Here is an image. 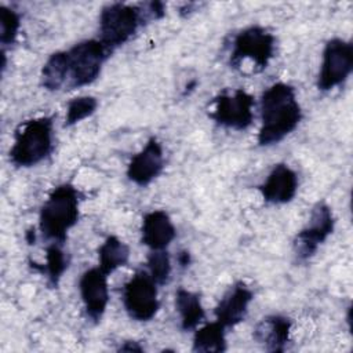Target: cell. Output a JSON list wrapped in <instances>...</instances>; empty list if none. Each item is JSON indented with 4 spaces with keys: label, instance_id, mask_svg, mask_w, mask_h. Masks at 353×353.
I'll return each mask as SVG.
<instances>
[{
    "label": "cell",
    "instance_id": "obj_1",
    "mask_svg": "<svg viewBox=\"0 0 353 353\" xmlns=\"http://www.w3.org/2000/svg\"><path fill=\"white\" fill-rule=\"evenodd\" d=\"M302 120V108L295 88L288 83H274L261 97V127L258 145L272 146L290 135Z\"/></svg>",
    "mask_w": 353,
    "mask_h": 353
},
{
    "label": "cell",
    "instance_id": "obj_2",
    "mask_svg": "<svg viewBox=\"0 0 353 353\" xmlns=\"http://www.w3.org/2000/svg\"><path fill=\"white\" fill-rule=\"evenodd\" d=\"M165 15V6L161 1L141 4L112 3L105 6L99 14L98 40L113 52L139 30L141 26L161 19Z\"/></svg>",
    "mask_w": 353,
    "mask_h": 353
},
{
    "label": "cell",
    "instance_id": "obj_3",
    "mask_svg": "<svg viewBox=\"0 0 353 353\" xmlns=\"http://www.w3.org/2000/svg\"><path fill=\"white\" fill-rule=\"evenodd\" d=\"M81 194L72 183L58 185L43 203L39 214V230L44 240L65 244L69 230L80 218Z\"/></svg>",
    "mask_w": 353,
    "mask_h": 353
},
{
    "label": "cell",
    "instance_id": "obj_4",
    "mask_svg": "<svg viewBox=\"0 0 353 353\" xmlns=\"http://www.w3.org/2000/svg\"><path fill=\"white\" fill-rule=\"evenodd\" d=\"M54 150V121L40 116L21 123L8 152L10 161L18 168H29L44 161Z\"/></svg>",
    "mask_w": 353,
    "mask_h": 353
},
{
    "label": "cell",
    "instance_id": "obj_5",
    "mask_svg": "<svg viewBox=\"0 0 353 353\" xmlns=\"http://www.w3.org/2000/svg\"><path fill=\"white\" fill-rule=\"evenodd\" d=\"M230 66L239 69L244 61L254 63L255 72L265 70L274 57L276 37L266 28L251 25L240 30L233 39Z\"/></svg>",
    "mask_w": 353,
    "mask_h": 353
},
{
    "label": "cell",
    "instance_id": "obj_6",
    "mask_svg": "<svg viewBox=\"0 0 353 353\" xmlns=\"http://www.w3.org/2000/svg\"><path fill=\"white\" fill-rule=\"evenodd\" d=\"M69 90L92 84L101 74L105 61L112 54L98 39L83 40L66 50Z\"/></svg>",
    "mask_w": 353,
    "mask_h": 353
},
{
    "label": "cell",
    "instance_id": "obj_7",
    "mask_svg": "<svg viewBox=\"0 0 353 353\" xmlns=\"http://www.w3.org/2000/svg\"><path fill=\"white\" fill-rule=\"evenodd\" d=\"M157 284L148 270H137L123 285V306L130 319L150 321L160 309Z\"/></svg>",
    "mask_w": 353,
    "mask_h": 353
},
{
    "label": "cell",
    "instance_id": "obj_8",
    "mask_svg": "<svg viewBox=\"0 0 353 353\" xmlns=\"http://www.w3.org/2000/svg\"><path fill=\"white\" fill-rule=\"evenodd\" d=\"M254 97L243 88L222 91L211 101L210 117L221 127L243 131L254 120Z\"/></svg>",
    "mask_w": 353,
    "mask_h": 353
},
{
    "label": "cell",
    "instance_id": "obj_9",
    "mask_svg": "<svg viewBox=\"0 0 353 353\" xmlns=\"http://www.w3.org/2000/svg\"><path fill=\"white\" fill-rule=\"evenodd\" d=\"M353 72V44L341 37L330 39L323 50L316 85L327 92L343 84Z\"/></svg>",
    "mask_w": 353,
    "mask_h": 353
},
{
    "label": "cell",
    "instance_id": "obj_10",
    "mask_svg": "<svg viewBox=\"0 0 353 353\" xmlns=\"http://www.w3.org/2000/svg\"><path fill=\"white\" fill-rule=\"evenodd\" d=\"M335 228V218L331 207L319 201L312 208L307 223L294 237V254L298 261L310 259L319 247L332 234Z\"/></svg>",
    "mask_w": 353,
    "mask_h": 353
},
{
    "label": "cell",
    "instance_id": "obj_11",
    "mask_svg": "<svg viewBox=\"0 0 353 353\" xmlns=\"http://www.w3.org/2000/svg\"><path fill=\"white\" fill-rule=\"evenodd\" d=\"M109 274L99 266L87 269L79 280L80 298L84 306L87 319L92 323H99L109 303Z\"/></svg>",
    "mask_w": 353,
    "mask_h": 353
},
{
    "label": "cell",
    "instance_id": "obj_12",
    "mask_svg": "<svg viewBox=\"0 0 353 353\" xmlns=\"http://www.w3.org/2000/svg\"><path fill=\"white\" fill-rule=\"evenodd\" d=\"M163 170V146L156 137H150L145 146L131 157L127 165V178L138 186H148L159 178Z\"/></svg>",
    "mask_w": 353,
    "mask_h": 353
},
{
    "label": "cell",
    "instance_id": "obj_13",
    "mask_svg": "<svg viewBox=\"0 0 353 353\" xmlns=\"http://www.w3.org/2000/svg\"><path fill=\"white\" fill-rule=\"evenodd\" d=\"M254 299L252 290L243 281L234 283L214 309L215 320L225 328H233L244 321L248 306Z\"/></svg>",
    "mask_w": 353,
    "mask_h": 353
},
{
    "label": "cell",
    "instance_id": "obj_14",
    "mask_svg": "<svg viewBox=\"0 0 353 353\" xmlns=\"http://www.w3.org/2000/svg\"><path fill=\"white\" fill-rule=\"evenodd\" d=\"M298 175L287 164H276L266 179L258 186L262 199L269 204H287L298 192Z\"/></svg>",
    "mask_w": 353,
    "mask_h": 353
},
{
    "label": "cell",
    "instance_id": "obj_15",
    "mask_svg": "<svg viewBox=\"0 0 353 353\" xmlns=\"http://www.w3.org/2000/svg\"><path fill=\"white\" fill-rule=\"evenodd\" d=\"M292 320L283 314H269L263 317L254 328L252 338L263 346L265 350L280 353L284 352L291 335Z\"/></svg>",
    "mask_w": 353,
    "mask_h": 353
},
{
    "label": "cell",
    "instance_id": "obj_16",
    "mask_svg": "<svg viewBox=\"0 0 353 353\" xmlns=\"http://www.w3.org/2000/svg\"><path fill=\"white\" fill-rule=\"evenodd\" d=\"M176 236L170 215L163 210L146 212L141 225V243L149 250H165Z\"/></svg>",
    "mask_w": 353,
    "mask_h": 353
},
{
    "label": "cell",
    "instance_id": "obj_17",
    "mask_svg": "<svg viewBox=\"0 0 353 353\" xmlns=\"http://www.w3.org/2000/svg\"><path fill=\"white\" fill-rule=\"evenodd\" d=\"M175 307L179 314L181 328L183 331L196 330L205 319L201 296L186 288H178L175 292Z\"/></svg>",
    "mask_w": 353,
    "mask_h": 353
},
{
    "label": "cell",
    "instance_id": "obj_18",
    "mask_svg": "<svg viewBox=\"0 0 353 353\" xmlns=\"http://www.w3.org/2000/svg\"><path fill=\"white\" fill-rule=\"evenodd\" d=\"M130 261V247L117 236H108L98 248V266L112 274Z\"/></svg>",
    "mask_w": 353,
    "mask_h": 353
},
{
    "label": "cell",
    "instance_id": "obj_19",
    "mask_svg": "<svg viewBox=\"0 0 353 353\" xmlns=\"http://www.w3.org/2000/svg\"><path fill=\"white\" fill-rule=\"evenodd\" d=\"M228 349L226 328L216 320L205 323L203 327L194 330L193 352L201 353H222Z\"/></svg>",
    "mask_w": 353,
    "mask_h": 353
},
{
    "label": "cell",
    "instance_id": "obj_20",
    "mask_svg": "<svg viewBox=\"0 0 353 353\" xmlns=\"http://www.w3.org/2000/svg\"><path fill=\"white\" fill-rule=\"evenodd\" d=\"M63 244L50 243L46 248V262L39 266L36 262H29L32 268L44 273L47 277V283L51 288H57L63 273L69 266V256L62 248Z\"/></svg>",
    "mask_w": 353,
    "mask_h": 353
},
{
    "label": "cell",
    "instance_id": "obj_21",
    "mask_svg": "<svg viewBox=\"0 0 353 353\" xmlns=\"http://www.w3.org/2000/svg\"><path fill=\"white\" fill-rule=\"evenodd\" d=\"M69 76L68 54L66 51H57L51 54L44 62L40 73L41 85L47 91H59L66 87Z\"/></svg>",
    "mask_w": 353,
    "mask_h": 353
},
{
    "label": "cell",
    "instance_id": "obj_22",
    "mask_svg": "<svg viewBox=\"0 0 353 353\" xmlns=\"http://www.w3.org/2000/svg\"><path fill=\"white\" fill-rule=\"evenodd\" d=\"M98 109V99L91 95H81L72 98L66 106L65 127H72L87 117L92 116Z\"/></svg>",
    "mask_w": 353,
    "mask_h": 353
},
{
    "label": "cell",
    "instance_id": "obj_23",
    "mask_svg": "<svg viewBox=\"0 0 353 353\" xmlns=\"http://www.w3.org/2000/svg\"><path fill=\"white\" fill-rule=\"evenodd\" d=\"M146 268L157 285L167 284L172 270L170 254L165 250H150L146 259Z\"/></svg>",
    "mask_w": 353,
    "mask_h": 353
},
{
    "label": "cell",
    "instance_id": "obj_24",
    "mask_svg": "<svg viewBox=\"0 0 353 353\" xmlns=\"http://www.w3.org/2000/svg\"><path fill=\"white\" fill-rule=\"evenodd\" d=\"M21 29V17L19 14L6 6L0 7V43L1 50L12 46L17 41L18 33Z\"/></svg>",
    "mask_w": 353,
    "mask_h": 353
},
{
    "label": "cell",
    "instance_id": "obj_25",
    "mask_svg": "<svg viewBox=\"0 0 353 353\" xmlns=\"http://www.w3.org/2000/svg\"><path fill=\"white\" fill-rule=\"evenodd\" d=\"M117 350L119 352H143L145 349L137 341H125V342H123V345H120V347Z\"/></svg>",
    "mask_w": 353,
    "mask_h": 353
},
{
    "label": "cell",
    "instance_id": "obj_26",
    "mask_svg": "<svg viewBox=\"0 0 353 353\" xmlns=\"http://www.w3.org/2000/svg\"><path fill=\"white\" fill-rule=\"evenodd\" d=\"M176 261L179 263L181 268H186L189 266L190 263V254L188 251H181L178 255H176Z\"/></svg>",
    "mask_w": 353,
    "mask_h": 353
},
{
    "label": "cell",
    "instance_id": "obj_27",
    "mask_svg": "<svg viewBox=\"0 0 353 353\" xmlns=\"http://www.w3.org/2000/svg\"><path fill=\"white\" fill-rule=\"evenodd\" d=\"M34 240H36V233H34V229L32 230H28L26 232V241L29 243V244H32V243H34Z\"/></svg>",
    "mask_w": 353,
    "mask_h": 353
}]
</instances>
